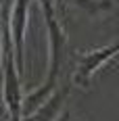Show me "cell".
<instances>
[{
    "label": "cell",
    "instance_id": "obj_1",
    "mask_svg": "<svg viewBox=\"0 0 119 121\" xmlns=\"http://www.w3.org/2000/svg\"><path fill=\"white\" fill-rule=\"evenodd\" d=\"M4 94H6V104L13 113V119H19V109H21V90H19V79L15 71L11 52L6 54V82H4Z\"/></svg>",
    "mask_w": 119,
    "mask_h": 121
},
{
    "label": "cell",
    "instance_id": "obj_2",
    "mask_svg": "<svg viewBox=\"0 0 119 121\" xmlns=\"http://www.w3.org/2000/svg\"><path fill=\"white\" fill-rule=\"evenodd\" d=\"M115 50H117L115 46H111V48H107V50H94V52H90V54L79 63V69L75 73V82H77V84H88V79H90V75L94 73V69L100 67L107 56H113Z\"/></svg>",
    "mask_w": 119,
    "mask_h": 121
},
{
    "label": "cell",
    "instance_id": "obj_3",
    "mask_svg": "<svg viewBox=\"0 0 119 121\" xmlns=\"http://www.w3.org/2000/svg\"><path fill=\"white\" fill-rule=\"evenodd\" d=\"M25 6H27V0H17L15 4V21H13V29H15V44L19 50V69L23 65L21 60V48H23V31H25Z\"/></svg>",
    "mask_w": 119,
    "mask_h": 121
},
{
    "label": "cell",
    "instance_id": "obj_4",
    "mask_svg": "<svg viewBox=\"0 0 119 121\" xmlns=\"http://www.w3.org/2000/svg\"><path fill=\"white\" fill-rule=\"evenodd\" d=\"M82 9H86V11L90 13H98V11H107V9H111V0H75Z\"/></svg>",
    "mask_w": 119,
    "mask_h": 121
}]
</instances>
